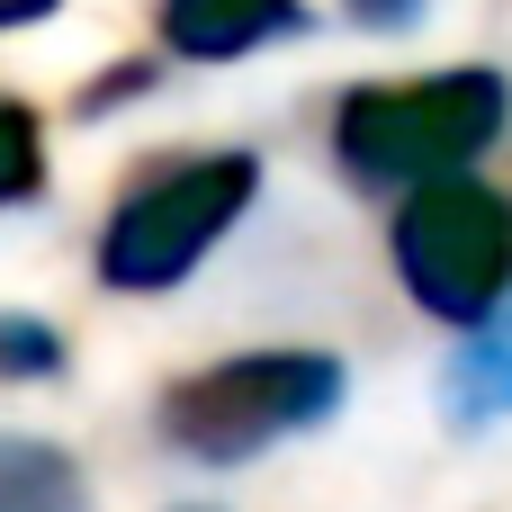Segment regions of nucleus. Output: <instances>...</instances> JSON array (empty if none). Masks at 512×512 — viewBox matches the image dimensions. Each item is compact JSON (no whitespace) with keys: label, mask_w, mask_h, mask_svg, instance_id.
<instances>
[{"label":"nucleus","mask_w":512,"mask_h":512,"mask_svg":"<svg viewBox=\"0 0 512 512\" xmlns=\"http://www.w3.org/2000/svg\"><path fill=\"white\" fill-rule=\"evenodd\" d=\"M504 126H512V90L486 63L423 72V81H360L333 108V162L360 189H423L441 171H468Z\"/></svg>","instance_id":"obj_1"},{"label":"nucleus","mask_w":512,"mask_h":512,"mask_svg":"<svg viewBox=\"0 0 512 512\" xmlns=\"http://www.w3.org/2000/svg\"><path fill=\"white\" fill-rule=\"evenodd\" d=\"M333 414H342V360L333 351H234V360H207L153 396V432L198 468L261 459L270 441H297Z\"/></svg>","instance_id":"obj_2"},{"label":"nucleus","mask_w":512,"mask_h":512,"mask_svg":"<svg viewBox=\"0 0 512 512\" xmlns=\"http://www.w3.org/2000/svg\"><path fill=\"white\" fill-rule=\"evenodd\" d=\"M252 189H261L252 153H189L171 171H144L108 207V225H99V288H117V297L180 288L234 234V216L252 207Z\"/></svg>","instance_id":"obj_3"},{"label":"nucleus","mask_w":512,"mask_h":512,"mask_svg":"<svg viewBox=\"0 0 512 512\" xmlns=\"http://www.w3.org/2000/svg\"><path fill=\"white\" fill-rule=\"evenodd\" d=\"M396 279L432 324L477 333L495 306L512 297V198L486 189L477 171H441L423 189H405L396 207Z\"/></svg>","instance_id":"obj_4"},{"label":"nucleus","mask_w":512,"mask_h":512,"mask_svg":"<svg viewBox=\"0 0 512 512\" xmlns=\"http://www.w3.org/2000/svg\"><path fill=\"white\" fill-rule=\"evenodd\" d=\"M306 27V0H162V45L180 63H243Z\"/></svg>","instance_id":"obj_5"},{"label":"nucleus","mask_w":512,"mask_h":512,"mask_svg":"<svg viewBox=\"0 0 512 512\" xmlns=\"http://www.w3.org/2000/svg\"><path fill=\"white\" fill-rule=\"evenodd\" d=\"M0 512H90V477L54 441L0 432Z\"/></svg>","instance_id":"obj_6"},{"label":"nucleus","mask_w":512,"mask_h":512,"mask_svg":"<svg viewBox=\"0 0 512 512\" xmlns=\"http://www.w3.org/2000/svg\"><path fill=\"white\" fill-rule=\"evenodd\" d=\"M450 414L459 423H504L512 414V297L468 333V351L450 369Z\"/></svg>","instance_id":"obj_7"},{"label":"nucleus","mask_w":512,"mask_h":512,"mask_svg":"<svg viewBox=\"0 0 512 512\" xmlns=\"http://www.w3.org/2000/svg\"><path fill=\"white\" fill-rule=\"evenodd\" d=\"M45 189V126L27 99H0V207H27Z\"/></svg>","instance_id":"obj_8"},{"label":"nucleus","mask_w":512,"mask_h":512,"mask_svg":"<svg viewBox=\"0 0 512 512\" xmlns=\"http://www.w3.org/2000/svg\"><path fill=\"white\" fill-rule=\"evenodd\" d=\"M63 369V333H45L36 315H0V378H54Z\"/></svg>","instance_id":"obj_9"},{"label":"nucleus","mask_w":512,"mask_h":512,"mask_svg":"<svg viewBox=\"0 0 512 512\" xmlns=\"http://www.w3.org/2000/svg\"><path fill=\"white\" fill-rule=\"evenodd\" d=\"M342 9H351V18H369V27H405L423 0H342Z\"/></svg>","instance_id":"obj_10"},{"label":"nucleus","mask_w":512,"mask_h":512,"mask_svg":"<svg viewBox=\"0 0 512 512\" xmlns=\"http://www.w3.org/2000/svg\"><path fill=\"white\" fill-rule=\"evenodd\" d=\"M36 18H54V0H0V36L9 27H36Z\"/></svg>","instance_id":"obj_11"}]
</instances>
